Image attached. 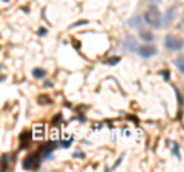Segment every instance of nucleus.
I'll use <instances>...</instances> for the list:
<instances>
[{
  "mask_svg": "<svg viewBox=\"0 0 184 172\" xmlns=\"http://www.w3.org/2000/svg\"><path fill=\"white\" fill-rule=\"evenodd\" d=\"M144 22L147 25H150L152 28L158 29L163 26V20H161V14L157 8H149L146 12H144Z\"/></svg>",
  "mask_w": 184,
  "mask_h": 172,
  "instance_id": "1",
  "label": "nucleus"
},
{
  "mask_svg": "<svg viewBox=\"0 0 184 172\" xmlns=\"http://www.w3.org/2000/svg\"><path fill=\"white\" fill-rule=\"evenodd\" d=\"M164 46L167 49H170V51H178V49L183 48V40L169 34V36H166V38H164Z\"/></svg>",
  "mask_w": 184,
  "mask_h": 172,
  "instance_id": "2",
  "label": "nucleus"
},
{
  "mask_svg": "<svg viewBox=\"0 0 184 172\" xmlns=\"http://www.w3.org/2000/svg\"><path fill=\"white\" fill-rule=\"evenodd\" d=\"M40 160L41 158H38V152L32 154V155L26 157V160L23 161V168L25 169H37L40 166Z\"/></svg>",
  "mask_w": 184,
  "mask_h": 172,
  "instance_id": "3",
  "label": "nucleus"
},
{
  "mask_svg": "<svg viewBox=\"0 0 184 172\" xmlns=\"http://www.w3.org/2000/svg\"><path fill=\"white\" fill-rule=\"evenodd\" d=\"M137 52L143 58H149V57H153V56H157V48H153V46H138V49H137Z\"/></svg>",
  "mask_w": 184,
  "mask_h": 172,
  "instance_id": "4",
  "label": "nucleus"
},
{
  "mask_svg": "<svg viewBox=\"0 0 184 172\" xmlns=\"http://www.w3.org/2000/svg\"><path fill=\"white\" fill-rule=\"evenodd\" d=\"M177 9H178V6H172L170 9H167L164 14V23L163 25H166V26H169L170 23H172V20L175 19V14H177Z\"/></svg>",
  "mask_w": 184,
  "mask_h": 172,
  "instance_id": "5",
  "label": "nucleus"
},
{
  "mask_svg": "<svg viewBox=\"0 0 184 172\" xmlns=\"http://www.w3.org/2000/svg\"><path fill=\"white\" fill-rule=\"evenodd\" d=\"M31 132H28V131H25V132H22L20 137H18V141H20V148L22 149H25V148H28V145H29V141H31Z\"/></svg>",
  "mask_w": 184,
  "mask_h": 172,
  "instance_id": "6",
  "label": "nucleus"
},
{
  "mask_svg": "<svg viewBox=\"0 0 184 172\" xmlns=\"http://www.w3.org/2000/svg\"><path fill=\"white\" fill-rule=\"evenodd\" d=\"M45 131H46L45 125H36V126H34V129H32V137H34V138H37V140H40V138H43V137H45Z\"/></svg>",
  "mask_w": 184,
  "mask_h": 172,
  "instance_id": "7",
  "label": "nucleus"
},
{
  "mask_svg": "<svg viewBox=\"0 0 184 172\" xmlns=\"http://www.w3.org/2000/svg\"><path fill=\"white\" fill-rule=\"evenodd\" d=\"M124 46H128V49H130V51H133V52H137V49H138V45H137V42L133 40L132 37H126V40H124Z\"/></svg>",
  "mask_w": 184,
  "mask_h": 172,
  "instance_id": "8",
  "label": "nucleus"
},
{
  "mask_svg": "<svg viewBox=\"0 0 184 172\" xmlns=\"http://www.w3.org/2000/svg\"><path fill=\"white\" fill-rule=\"evenodd\" d=\"M140 20H141V17H140V16H135V17H132V19L129 20L128 25H129V26H132V28H141V25L138 23Z\"/></svg>",
  "mask_w": 184,
  "mask_h": 172,
  "instance_id": "9",
  "label": "nucleus"
},
{
  "mask_svg": "<svg viewBox=\"0 0 184 172\" xmlns=\"http://www.w3.org/2000/svg\"><path fill=\"white\" fill-rule=\"evenodd\" d=\"M32 76L36 77V78H43V77L46 76V72H45L41 68H36V69L32 71Z\"/></svg>",
  "mask_w": 184,
  "mask_h": 172,
  "instance_id": "10",
  "label": "nucleus"
},
{
  "mask_svg": "<svg viewBox=\"0 0 184 172\" xmlns=\"http://www.w3.org/2000/svg\"><path fill=\"white\" fill-rule=\"evenodd\" d=\"M140 37L143 38L144 42H153V36H152L150 32H147V31H141V34H140Z\"/></svg>",
  "mask_w": 184,
  "mask_h": 172,
  "instance_id": "11",
  "label": "nucleus"
},
{
  "mask_svg": "<svg viewBox=\"0 0 184 172\" xmlns=\"http://www.w3.org/2000/svg\"><path fill=\"white\" fill-rule=\"evenodd\" d=\"M175 66L178 68V71H180V74H183L184 72V63H183V57L177 58L175 60Z\"/></svg>",
  "mask_w": 184,
  "mask_h": 172,
  "instance_id": "12",
  "label": "nucleus"
},
{
  "mask_svg": "<svg viewBox=\"0 0 184 172\" xmlns=\"http://www.w3.org/2000/svg\"><path fill=\"white\" fill-rule=\"evenodd\" d=\"M58 138H60V131L55 128V129H52V132H51V140H52V141H57Z\"/></svg>",
  "mask_w": 184,
  "mask_h": 172,
  "instance_id": "13",
  "label": "nucleus"
},
{
  "mask_svg": "<svg viewBox=\"0 0 184 172\" xmlns=\"http://www.w3.org/2000/svg\"><path fill=\"white\" fill-rule=\"evenodd\" d=\"M118 61H120V57H112V58H109L106 63H108V65H117Z\"/></svg>",
  "mask_w": 184,
  "mask_h": 172,
  "instance_id": "14",
  "label": "nucleus"
},
{
  "mask_svg": "<svg viewBox=\"0 0 184 172\" xmlns=\"http://www.w3.org/2000/svg\"><path fill=\"white\" fill-rule=\"evenodd\" d=\"M173 154H175V157H178L180 158V145H173Z\"/></svg>",
  "mask_w": 184,
  "mask_h": 172,
  "instance_id": "15",
  "label": "nucleus"
},
{
  "mask_svg": "<svg viewBox=\"0 0 184 172\" xmlns=\"http://www.w3.org/2000/svg\"><path fill=\"white\" fill-rule=\"evenodd\" d=\"M37 32H38V36H41V37H43V36H46V34H48V29H45V28H40Z\"/></svg>",
  "mask_w": 184,
  "mask_h": 172,
  "instance_id": "16",
  "label": "nucleus"
},
{
  "mask_svg": "<svg viewBox=\"0 0 184 172\" xmlns=\"http://www.w3.org/2000/svg\"><path fill=\"white\" fill-rule=\"evenodd\" d=\"M123 157H124V155H121V157H120V158H118V160H117V161H115V165H114V169H117V168H118V166H120V163H121V161H123Z\"/></svg>",
  "mask_w": 184,
  "mask_h": 172,
  "instance_id": "17",
  "label": "nucleus"
},
{
  "mask_svg": "<svg viewBox=\"0 0 184 172\" xmlns=\"http://www.w3.org/2000/svg\"><path fill=\"white\" fill-rule=\"evenodd\" d=\"M81 25H88V22L86 20H81V22H77L75 25H72L71 28H75V26H81Z\"/></svg>",
  "mask_w": 184,
  "mask_h": 172,
  "instance_id": "18",
  "label": "nucleus"
},
{
  "mask_svg": "<svg viewBox=\"0 0 184 172\" xmlns=\"http://www.w3.org/2000/svg\"><path fill=\"white\" fill-rule=\"evenodd\" d=\"M161 76L164 77L166 80H169V78H170V74H169V71H167V69H166V71H161Z\"/></svg>",
  "mask_w": 184,
  "mask_h": 172,
  "instance_id": "19",
  "label": "nucleus"
},
{
  "mask_svg": "<svg viewBox=\"0 0 184 172\" xmlns=\"http://www.w3.org/2000/svg\"><path fill=\"white\" fill-rule=\"evenodd\" d=\"M71 143H72V140H69V141H61V148H69Z\"/></svg>",
  "mask_w": 184,
  "mask_h": 172,
  "instance_id": "20",
  "label": "nucleus"
},
{
  "mask_svg": "<svg viewBox=\"0 0 184 172\" xmlns=\"http://www.w3.org/2000/svg\"><path fill=\"white\" fill-rule=\"evenodd\" d=\"M175 91H177V96H178V101H180V105L183 103V98H181V92L178 91V88H175Z\"/></svg>",
  "mask_w": 184,
  "mask_h": 172,
  "instance_id": "21",
  "label": "nucleus"
},
{
  "mask_svg": "<svg viewBox=\"0 0 184 172\" xmlns=\"http://www.w3.org/2000/svg\"><path fill=\"white\" fill-rule=\"evenodd\" d=\"M38 101H40V103H51V100H48V98H45V97H43V98H38Z\"/></svg>",
  "mask_w": 184,
  "mask_h": 172,
  "instance_id": "22",
  "label": "nucleus"
},
{
  "mask_svg": "<svg viewBox=\"0 0 184 172\" xmlns=\"http://www.w3.org/2000/svg\"><path fill=\"white\" fill-rule=\"evenodd\" d=\"M2 80H3V77H2V76H0V81H2Z\"/></svg>",
  "mask_w": 184,
  "mask_h": 172,
  "instance_id": "23",
  "label": "nucleus"
}]
</instances>
